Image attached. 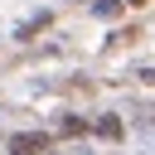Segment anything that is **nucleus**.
<instances>
[{"label": "nucleus", "instance_id": "f03ea898", "mask_svg": "<svg viewBox=\"0 0 155 155\" xmlns=\"http://www.w3.org/2000/svg\"><path fill=\"white\" fill-rule=\"evenodd\" d=\"M97 131H102L107 140H116V136H121V121H116V116H102V121H97Z\"/></svg>", "mask_w": 155, "mask_h": 155}, {"label": "nucleus", "instance_id": "f257e3e1", "mask_svg": "<svg viewBox=\"0 0 155 155\" xmlns=\"http://www.w3.org/2000/svg\"><path fill=\"white\" fill-rule=\"evenodd\" d=\"M39 150H48V136H39V131L10 136V155H39Z\"/></svg>", "mask_w": 155, "mask_h": 155}, {"label": "nucleus", "instance_id": "7ed1b4c3", "mask_svg": "<svg viewBox=\"0 0 155 155\" xmlns=\"http://www.w3.org/2000/svg\"><path fill=\"white\" fill-rule=\"evenodd\" d=\"M97 15H102V19H116V15H121V0H97Z\"/></svg>", "mask_w": 155, "mask_h": 155}, {"label": "nucleus", "instance_id": "20e7f679", "mask_svg": "<svg viewBox=\"0 0 155 155\" xmlns=\"http://www.w3.org/2000/svg\"><path fill=\"white\" fill-rule=\"evenodd\" d=\"M44 24H48V15H34V19H29V24H19V39H29V34H39V29H44Z\"/></svg>", "mask_w": 155, "mask_h": 155}, {"label": "nucleus", "instance_id": "39448f33", "mask_svg": "<svg viewBox=\"0 0 155 155\" xmlns=\"http://www.w3.org/2000/svg\"><path fill=\"white\" fill-rule=\"evenodd\" d=\"M126 5H145V0H126Z\"/></svg>", "mask_w": 155, "mask_h": 155}]
</instances>
